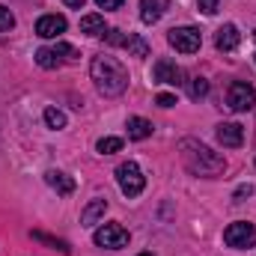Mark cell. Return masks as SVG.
<instances>
[{"label": "cell", "instance_id": "obj_21", "mask_svg": "<svg viewBox=\"0 0 256 256\" xmlns=\"http://www.w3.org/2000/svg\"><path fill=\"white\" fill-rule=\"evenodd\" d=\"M122 149V140L120 137H102L98 143H96V152L98 155H114V152H120Z\"/></svg>", "mask_w": 256, "mask_h": 256}, {"label": "cell", "instance_id": "obj_24", "mask_svg": "<svg viewBox=\"0 0 256 256\" xmlns=\"http://www.w3.org/2000/svg\"><path fill=\"white\" fill-rule=\"evenodd\" d=\"M104 42H108V45H120V48H122L126 33H122V30H116V27H110V30H104Z\"/></svg>", "mask_w": 256, "mask_h": 256}, {"label": "cell", "instance_id": "obj_15", "mask_svg": "<svg viewBox=\"0 0 256 256\" xmlns=\"http://www.w3.org/2000/svg\"><path fill=\"white\" fill-rule=\"evenodd\" d=\"M104 212H108V200H90L86 208L80 212V226L98 224V218H104Z\"/></svg>", "mask_w": 256, "mask_h": 256}, {"label": "cell", "instance_id": "obj_12", "mask_svg": "<svg viewBox=\"0 0 256 256\" xmlns=\"http://www.w3.org/2000/svg\"><path fill=\"white\" fill-rule=\"evenodd\" d=\"M167 9H170V0H140V21L143 24H158Z\"/></svg>", "mask_w": 256, "mask_h": 256}, {"label": "cell", "instance_id": "obj_18", "mask_svg": "<svg viewBox=\"0 0 256 256\" xmlns=\"http://www.w3.org/2000/svg\"><path fill=\"white\" fill-rule=\"evenodd\" d=\"M104 15H84L80 18V33H86V36H104Z\"/></svg>", "mask_w": 256, "mask_h": 256}, {"label": "cell", "instance_id": "obj_14", "mask_svg": "<svg viewBox=\"0 0 256 256\" xmlns=\"http://www.w3.org/2000/svg\"><path fill=\"white\" fill-rule=\"evenodd\" d=\"M238 42H242V33H238L236 24H224V27L218 30V36H214V48H218V51H236Z\"/></svg>", "mask_w": 256, "mask_h": 256}, {"label": "cell", "instance_id": "obj_22", "mask_svg": "<svg viewBox=\"0 0 256 256\" xmlns=\"http://www.w3.org/2000/svg\"><path fill=\"white\" fill-rule=\"evenodd\" d=\"M15 27V15H12V9H6L3 3H0V33H6V30H12Z\"/></svg>", "mask_w": 256, "mask_h": 256}, {"label": "cell", "instance_id": "obj_28", "mask_svg": "<svg viewBox=\"0 0 256 256\" xmlns=\"http://www.w3.org/2000/svg\"><path fill=\"white\" fill-rule=\"evenodd\" d=\"M126 0H96V6L98 9H104V12H110V9H120Z\"/></svg>", "mask_w": 256, "mask_h": 256}, {"label": "cell", "instance_id": "obj_20", "mask_svg": "<svg viewBox=\"0 0 256 256\" xmlns=\"http://www.w3.org/2000/svg\"><path fill=\"white\" fill-rule=\"evenodd\" d=\"M188 96H191L194 102L206 98V96H208V80H206V78H191V80H188Z\"/></svg>", "mask_w": 256, "mask_h": 256}, {"label": "cell", "instance_id": "obj_13", "mask_svg": "<svg viewBox=\"0 0 256 256\" xmlns=\"http://www.w3.org/2000/svg\"><path fill=\"white\" fill-rule=\"evenodd\" d=\"M45 182H48L51 191H57L60 196H72L74 194V179L68 173H63V170H48L45 173Z\"/></svg>", "mask_w": 256, "mask_h": 256}, {"label": "cell", "instance_id": "obj_26", "mask_svg": "<svg viewBox=\"0 0 256 256\" xmlns=\"http://www.w3.org/2000/svg\"><path fill=\"white\" fill-rule=\"evenodd\" d=\"M196 3H200V12H202V15H214L220 0H196Z\"/></svg>", "mask_w": 256, "mask_h": 256}, {"label": "cell", "instance_id": "obj_25", "mask_svg": "<svg viewBox=\"0 0 256 256\" xmlns=\"http://www.w3.org/2000/svg\"><path fill=\"white\" fill-rule=\"evenodd\" d=\"M155 104H158V108H173V104H176V96H173V92H158V96H155Z\"/></svg>", "mask_w": 256, "mask_h": 256}, {"label": "cell", "instance_id": "obj_16", "mask_svg": "<svg viewBox=\"0 0 256 256\" xmlns=\"http://www.w3.org/2000/svg\"><path fill=\"white\" fill-rule=\"evenodd\" d=\"M126 131H128V140H146V137H152V122L143 120V116H128Z\"/></svg>", "mask_w": 256, "mask_h": 256}, {"label": "cell", "instance_id": "obj_3", "mask_svg": "<svg viewBox=\"0 0 256 256\" xmlns=\"http://www.w3.org/2000/svg\"><path fill=\"white\" fill-rule=\"evenodd\" d=\"M116 185H120V191L126 194L128 200H134V196L143 194L146 176H143V170H140L137 161H122V164L116 167Z\"/></svg>", "mask_w": 256, "mask_h": 256}, {"label": "cell", "instance_id": "obj_5", "mask_svg": "<svg viewBox=\"0 0 256 256\" xmlns=\"http://www.w3.org/2000/svg\"><path fill=\"white\" fill-rule=\"evenodd\" d=\"M256 104V90L248 80H232L230 90H226V108L232 114H248Z\"/></svg>", "mask_w": 256, "mask_h": 256}, {"label": "cell", "instance_id": "obj_8", "mask_svg": "<svg viewBox=\"0 0 256 256\" xmlns=\"http://www.w3.org/2000/svg\"><path fill=\"white\" fill-rule=\"evenodd\" d=\"M92 242L104 250H120V248L128 244V230L122 224H104L92 232Z\"/></svg>", "mask_w": 256, "mask_h": 256}, {"label": "cell", "instance_id": "obj_17", "mask_svg": "<svg viewBox=\"0 0 256 256\" xmlns=\"http://www.w3.org/2000/svg\"><path fill=\"white\" fill-rule=\"evenodd\" d=\"M122 48H126L131 57H140V60H143V57H149V51H152V48H149V42H146L140 33H126Z\"/></svg>", "mask_w": 256, "mask_h": 256}, {"label": "cell", "instance_id": "obj_29", "mask_svg": "<svg viewBox=\"0 0 256 256\" xmlns=\"http://www.w3.org/2000/svg\"><path fill=\"white\" fill-rule=\"evenodd\" d=\"M66 6H68V9H84V3H86V0H63Z\"/></svg>", "mask_w": 256, "mask_h": 256}, {"label": "cell", "instance_id": "obj_31", "mask_svg": "<svg viewBox=\"0 0 256 256\" xmlns=\"http://www.w3.org/2000/svg\"><path fill=\"white\" fill-rule=\"evenodd\" d=\"M254 39H256V33H254Z\"/></svg>", "mask_w": 256, "mask_h": 256}, {"label": "cell", "instance_id": "obj_30", "mask_svg": "<svg viewBox=\"0 0 256 256\" xmlns=\"http://www.w3.org/2000/svg\"><path fill=\"white\" fill-rule=\"evenodd\" d=\"M137 256H155V254H149V250H146V254H137Z\"/></svg>", "mask_w": 256, "mask_h": 256}, {"label": "cell", "instance_id": "obj_19", "mask_svg": "<svg viewBox=\"0 0 256 256\" xmlns=\"http://www.w3.org/2000/svg\"><path fill=\"white\" fill-rule=\"evenodd\" d=\"M42 116H45V126L54 128V131H60V128L68 126V116H66L60 108H45V114H42Z\"/></svg>", "mask_w": 256, "mask_h": 256}, {"label": "cell", "instance_id": "obj_2", "mask_svg": "<svg viewBox=\"0 0 256 256\" xmlns=\"http://www.w3.org/2000/svg\"><path fill=\"white\" fill-rule=\"evenodd\" d=\"M179 149H182V161H185V167L191 170L194 176H202V179H214V176H220L224 170H226V158L220 155V152H214V149H208L206 143H200V140H182L179 143Z\"/></svg>", "mask_w": 256, "mask_h": 256}, {"label": "cell", "instance_id": "obj_23", "mask_svg": "<svg viewBox=\"0 0 256 256\" xmlns=\"http://www.w3.org/2000/svg\"><path fill=\"white\" fill-rule=\"evenodd\" d=\"M33 238H36V242L51 244L54 250H63V254H68V244H66V242H57V238H51V236H45V232H33Z\"/></svg>", "mask_w": 256, "mask_h": 256}, {"label": "cell", "instance_id": "obj_4", "mask_svg": "<svg viewBox=\"0 0 256 256\" xmlns=\"http://www.w3.org/2000/svg\"><path fill=\"white\" fill-rule=\"evenodd\" d=\"M78 57H80L78 48L68 45V42H57V45H51V48H39V51H36V63L42 66V68H60L63 63H72V60H78Z\"/></svg>", "mask_w": 256, "mask_h": 256}, {"label": "cell", "instance_id": "obj_7", "mask_svg": "<svg viewBox=\"0 0 256 256\" xmlns=\"http://www.w3.org/2000/svg\"><path fill=\"white\" fill-rule=\"evenodd\" d=\"M167 42H170V48H176L179 54H196L200 45H202V36H200L196 27H173V30L167 33Z\"/></svg>", "mask_w": 256, "mask_h": 256}, {"label": "cell", "instance_id": "obj_1", "mask_svg": "<svg viewBox=\"0 0 256 256\" xmlns=\"http://www.w3.org/2000/svg\"><path fill=\"white\" fill-rule=\"evenodd\" d=\"M90 78L96 84V90L104 96V98H116L128 90V68L116 57H108V54H98L92 57L90 63Z\"/></svg>", "mask_w": 256, "mask_h": 256}, {"label": "cell", "instance_id": "obj_27", "mask_svg": "<svg viewBox=\"0 0 256 256\" xmlns=\"http://www.w3.org/2000/svg\"><path fill=\"white\" fill-rule=\"evenodd\" d=\"M250 194H254V185H238L236 194H232V200H236V202H242V200H244V196H250Z\"/></svg>", "mask_w": 256, "mask_h": 256}, {"label": "cell", "instance_id": "obj_10", "mask_svg": "<svg viewBox=\"0 0 256 256\" xmlns=\"http://www.w3.org/2000/svg\"><path fill=\"white\" fill-rule=\"evenodd\" d=\"M214 137H218L220 146H226V149H238V146L244 143V128L238 126V122H220L218 131H214Z\"/></svg>", "mask_w": 256, "mask_h": 256}, {"label": "cell", "instance_id": "obj_6", "mask_svg": "<svg viewBox=\"0 0 256 256\" xmlns=\"http://www.w3.org/2000/svg\"><path fill=\"white\" fill-rule=\"evenodd\" d=\"M224 242L226 248H236V250H244V248H254L256 244V226L248 220H236L224 230Z\"/></svg>", "mask_w": 256, "mask_h": 256}, {"label": "cell", "instance_id": "obj_11", "mask_svg": "<svg viewBox=\"0 0 256 256\" xmlns=\"http://www.w3.org/2000/svg\"><path fill=\"white\" fill-rule=\"evenodd\" d=\"M66 27H68V21H66L63 15H42V18L36 21V36H42V39H57L60 33H66Z\"/></svg>", "mask_w": 256, "mask_h": 256}, {"label": "cell", "instance_id": "obj_9", "mask_svg": "<svg viewBox=\"0 0 256 256\" xmlns=\"http://www.w3.org/2000/svg\"><path fill=\"white\" fill-rule=\"evenodd\" d=\"M152 78H155V84H167V86H182V84H185V72L173 63V60H167V57L155 60Z\"/></svg>", "mask_w": 256, "mask_h": 256}]
</instances>
